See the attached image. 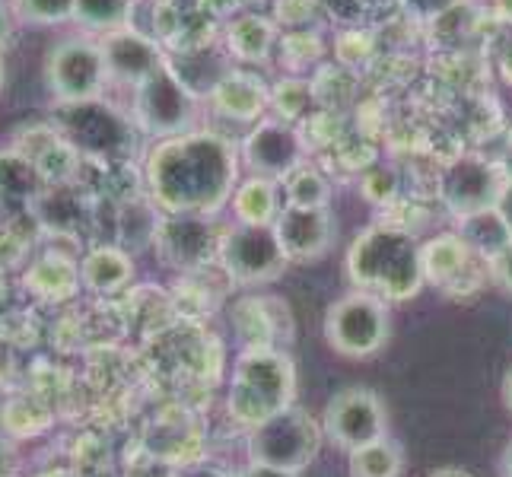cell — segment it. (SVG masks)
<instances>
[{
  "mask_svg": "<svg viewBox=\"0 0 512 477\" xmlns=\"http://www.w3.org/2000/svg\"><path fill=\"white\" fill-rule=\"evenodd\" d=\"M420 264H423V280L449 296H462L474 290V284H468L471 274L474 277L490 274V264L474 255L458 233H439L436 239L423 242Z\"/></svg>",
  "mask_w": 512,
  "mask_h": 477,
  "instance_id": "9a60e30c",
  "label": "cell"
},
{
  "mask_svg": "<svg viewBox=\"0 0 512 477\" xmlns=\"http://www.w3.org/2000/svg\"><path fill=\"white\" fill-rule=\"evenodd\" d=\"M280 51V64H284L293 77L303 74L306 67H315L325 55V42L315 29H296V32H284L277 42Z\"/></svg>",
  "mask_w": 512,
  "mask_h": 477,
  "instance_id": "f546056e",
  "label": "cell"
},
{
  "mask_svg": "<svg viewBox=\"0 0 512 477\" xmlns=\"http://www.w3.org/2000/svg\"><path fill=\"white\" fill-rule=\"evenodd\" d=\"M137 277V261L128 249L115 242H96L80 255V284L83 293L93 296H118L125 293Z\"/></svg>",
  "mask_w": 512,
  "mask_h": 477,
  "instance_id": "44dd1931",
  "label": "cell"
},
{
  "mask_svg": "<svg viewBox=\"0 0 512 477\" xmlns=\"http://www.w3.org/2000/svg\"><path fill=\"white\" fill-rule=\"evenodd\" d=\"M201 99L188 93V86L163 64L140 86L131 90L128 115L134 118L137 131L150 140H166L198 128Z\"/></svg>",
  "mask_w": 512,
  "mask_h": 477,
  "instance_id": "52a82bcc",
  "label": "cell"
},
{
  "mask_svg": "<svg viewBox=\"0 0 512 477\" xmlns=\"http://www.w3.org/2000/svg\"><path fill=\"white\" fill-rule=\"evenodd\" d=\"M242 159L233 140L194 128L166 140H153L144 153V191L160 214L217 217L229 207L242 182Z\"/></svg>",
  "mask_w": 512,
  "mask_h": 477,
  "instance_id": "6da1fadb",
  "label": "cell"
},
{
  "mask_svg": "<svg viewBox=\"0 0 512 477\" xmlns=\"http://www.w3.org/2000/svg\"><path fill=\"white\" fill-rule=\"evenodd\" d=\"M210 112L239 121V125H258L264 112L271 109V86L252 67H233L207 96Z\"/></svg>",
  "mask_w": 512,
  "mask_h": 477,
  "instance_id": "d6986e66",
  "label": "cell"
},
{
  "mask_svg": "<svg viewBox=\"0 0 512 477\" xmlns=\"http://www.w3.org/2000/svg\"><path fill=\"white\" fill-rule=\"evenodd\" d=\"M319 16H325L319 0H274V23L287 32L312 29Z\"/></svg>",
  "mask_w": 512,
  "mask_h": 477,
  "instance_id": "1f68e13d",
  "label": "cell"
},
{
  "mask_svg": "<svg viewBox=\"0 0 512 477\" xmlns=\"http://www.w3.org/2000/svg\"><path fill=\"white\" fill-rule=\"evenodd\" d=\"M99 42L105 51V64H109L112 86L134 90V86H140L150 74H156V70L166 64L163 45L134 26L99 35Z\"/></svg>",
  "mask_w": 512,
  "mask_h": 477,
  "instance_id": "2e32d148",
  "label": "cell"
},
{
  "mask_svg": "<svg viewBox=\"0 0 512 477\" xmlns=\"http://www.w3.org/2000/svg\"><path fill=\"white\" fill-rule=\"evenodd\" d=\"M500 474H503V477H512V443H509V446H506V452H503Z\"/></svg>",
  "mask_w": 512,
  "mask_h": 477,
  "instance_id": "c3c4849f",
  "label": "cell"
},
{
  "mask_svg": "<svg viewBox=\"0 0 512 477\" xmlns=\"http://www.w3.org/2000/svg\"><path fill=\"white\" fill-rule=\"evenodd\" d=\"M45 194V182L39 169L16 150L13 144L0 147V201L10 204H26V210Z\"/></svg>",
  "mask_w": 512,
  "mask_h": 477,
  "instance_id": "cb8c5ba5",
  "label": "cell"
},
{
  "mask_svg": "<svg viewBox=\"0 0 512 477\" xmlns=\"http://www.w3.org/2000/svg\"><path fill=\"white\" fill-rule=\"evenodd\" d=\"M497 70H500V77L512 86V35L503 39V45L497 51Z\"/></svg>",
  "mask_w": 512,
  "mask_h": 477,
  "instance_id": "74e56055",
  "label": "cell"
},
{
  "mask_svg": "<svg viewBox=\"0 0 512 477\" xmlns=\"http://www.w3.org/2000/svg\"><path fill=\"white\" fill-rule=\"evenodd\" d=\"M280 42V26L261 13H239L236 20L223 26V48L226 55L239 61L242 67H258L264 64Z\"/></svg>",
  "mask_w": 512,
  "mask_h": 477,
  "instance_id": "7402d4cb",
  "label": "cell"
},
{
  "mask_svg": "<svg viewBox=\"0 0 512 477\" xmlns=\"http://www.w3.org/2000/svg\"><path fill=\"white\" fill-rule=\"evenodd\" d=\"M223 226L214 217L198 214H163L156 229L153 252L179 274H198L220 258Z\"/></svg>",
  "mask_w": 512,
  "mask_h": 477,
  "instance_id": "8fae6325",
  "label": "cell"
},
{
  "mask_svg": "<svg viewBox=\"0 0 512 477\" xmlns=\"http://www.w3.org/2000/svg\"><path fill=\"white\" fill-rule=\"evenodd\" d=\"M497 214L503 217V223L509 226V233H512V182H506L503 191H500V198H497Z\"/></svg>",
  "mask_w": 512,
  "mask_h": 477,
  "instance_id": "60d3db41",
  "label": "cell"
},
{
  "mask_svg": "<svg viewBox=\"0 0 512 477\" xmlns=\"http://www.w3.org/2000/svg\"><path fill=\"white\" fill-rule=\"evenodd\" d=\"M392 315L382 299L353 290L325 312V341L334 353L350 360H369L388 344Z\"/></svg>",
  "mask_w": 512,
  "mask_h": 477,
  "instance_id": "ba28073f",
  "label": "cell"
},
{
  "mask_svg": "<svg viewBox=\"0 0 512 477\" xmlns=\"http://www.w3.org/2000/svg\"><path fill=\"white\" fill-rule=\"evenodd\" d=\"M325 430L306 408L280 411L249 430V462L271 465L280 471H306L322 449Z\"/></svg>",
  "mask_w": 512,
  "mask_h": 477,
  "instance_id": "8992f818",
  "label": "cell"
},
{
  "mask_svg": "<svg viewBox=\"0 0 512 477\" xmlns=\"http://www.w3.org/2000/svg\"><path fill=\"white\" fill-rule=\"evenodd\" d=\"M13 26H16V20L10 13V4H7V0H0V48H4V42L10 39Z\"/></svg>",
  "mask_w": 512,
  "mask_h": 477,
  "instance_id": "7bdbcfd3",
  "label": "cell"
},
{
  "mask_svg": "<svg viewBox=\"0 0 512 477\" xmlns=\"http://www.w3.org/2000/svg\"><path fill=\"white\" fill-rule=\"evenodd\" d=\"M503 401H506V408H509V414H512V366H509V373H506V379H503Z\"/></svg>",
  "mask_w": 512,
  "mask_h": 477,
  "instance_id": "7dc6e473",
  "label": "cell"
},
{
  "mask_svg": "<svg viewBox=\"0 0 512 477\" xmlns=\"http://www.w3.org/2000/svg\"><path fill=\"white\" fill-rule=\"evenodd\" d=\"M363 10H366V20H373V16H388L401 10V0H363Z\"/></svg>",
  "mask_w": 512,
  "mask_h": 477,
  "instance_id": "f35d334b",
  "label": "cell"
},
{
  "mask_svg": "<svg viewBox=\"0 0 512 477\" xmlns=\"http://www.w3.org/2000/svg\"><path fill=\"white\" fill-rule=\"evenodd\" d=\"M10 144L20 150L29 163L39 169L45 188H67L80 179L86 159L67 144V137L51 125V121H35V125L16 128Z\"/></svg>",
  "mask_w": 512,
  "mask_h": 477,
  "instance_id": "5bb4252c",
  "label": "cell"
},
{
  "mask_svg": "<svg viewBox=\"0 0 512 477\" xmlns=\"http://www.w3.org/2000/svg\"><path fill=\"white\" fill-rule=\"evenodd\" d=\"M274 229L287 261L299 264L325 258L338 239V226L328 207H284L274 220Z\"/></svg>",
  "mask_w": 512,
  "mask_h": 477,
  "instance_id": "e0dca14e",
  "label": "cell"
},
{
  "mask_svg": "<svg viewBox=\"0 0 512 477\" xmlns=\"http://www.w3.org/2000/svg\"><path fill=\"white\" fill-rule=\"evenodd\" d=\"M490 277H493V284H497L500 290L512 293V242L490 261Z\"/></svg>",
  "mask_w": 512,
  "mask_h": 477,
  "instance_id": "8d00e7d4",
  "label": "cell"
},
{
  "mask_svg": "<svg viewBox=\"0 0 512 477\" xmlns=\"http://www.w3.org/2000/svg\"><path fill=\"white\" fill-rule=\"evenodd\" d=\"M350 284L382 299V303H408L423 290L420 242L408 226L373 223L353 239L347 252Z\"/></svg>",
  "mask_w": 512,
  "mask_h": 477,
  "instance_id": "7a4b0ae2",
  "label": "cell"
},
{
  "mask_svg": "<svg viewBox=\"0 0 512 477\" xmlns=\"http://www.w3.org/2000/svg\"><path fill=\"white\" fill-rule=\"evenodd\" d=\"M233 325L242 350L271 347L284 350L293 341V318L280 296H245L233 306Z\"/></svg>",
  "mask_w": 512,
  "mask_h": 477,
  "instance_id": "ac0fdd59",
  "label": "cell"
},
{
  "mask_svg": "<svg viewBox=\"0 0 512 477\" xmlns=\"http://www.w3.org/2000/svg\"><path fill=\"white\" fill-rule=\"evenodd\" d=\"M322 430L328 443H334L350 455L388 436L385 404L373 388H363V385L341 388V392H334L331 401L325 404Z\"/></svg>",
  "mask_w": 512,
  "mask_h": 477,
  "instance_id": "30bf717a",
  "label": "cell"
},
{
  "mask_svg": "<svg viewBox=\"0 0 512 477\" xmlns=\"http://www.w3.org/2000/svg\"><path fill=\"white\" fill-rule=\"evenodd\" d=\"M306 140L296 125H287L280 118H261L258 125L249 128L242 137L239 159L252 175H264V179L284 182L293 169L306 163Z\"/></svg>",
  "mask_w": 512,
  "mask_h": 477,
  "instance_id": "4fadbf2b",
  "label": "cell"
},
{
  "mask_svg": "<svg viewBox=\"0 0 512 477\" xmlns=\"http://www.w3.org/2000/svg\"><path fill=\"white\" fill-rule=\"evenodd\" d=\"M493 16L503 26H512V0H493Z\"/></svg>",
  "mask_w": 512,
  "mask_h": 477,
  "instance_id": "f6af8a7d",
  "label": "cell"
},
{
  "mask_svg": "<svg viewBox=\"0 0 512 477\" xmlns=\"http://www.w3.org/2000/svg\"><path fill=\"white\" fill-rule=\"evenodd\" d=\"M13 20L32 29H67L74 26L77 0H7Z\"/></svg>",
  "mask_w": 512,
  "mask_h": 477,
  "instance_id": "83f0119b",
  "label": "cell"
},
{
  "mask_svg": "<svg viewBox=\"0 0 512 477\" xmlns=\"http://www.w3.org/2000/svg\"><path fill=\"white\" fill-rule=\"evenodd\" d=\"M404 471V452L395 439H376L347 458V474L350 477H401Z\"/></svg>",
  "mask_w": 512,
  "mask_h": 477,
  "instance_id": "4316f807",
  "label": "cell"
},
{
  "mask_svg": "<svg viewBox=\"0 0 512 477\" xmlns=\"http://www.w3.org/2000/svg\"><path fill=\"white\" fill-rule=\"evenodd\" d=\"M134 7H137V0H77L74 29L99 39V35L131 26Z\"/></svg>",
  "mask_w": 512,
  "mask_h": 477,
  "instance_id": "484cf974",
  "label": "cell"
},
{
  "mask_svg": "<svg viewBox=\"0 0 512 477\" xmlns=\"http://www.w3.org/2000/svg\"><path fill=\"white\" fill-rule=\"evenodd\" d=\"M458 236H462L468 249L487 264L512 242V233H509V226L503 223V217L497 214V207L465 217L462 223H458Z\"/></svg>",
  "mask_w": 512,
  "mask_h": 477,
  "instance_id": "d4e9b609",
  "label": "cell"
},
{
  "mask_svg": "<svg viewBox=\"0 0 512 477\" xmlns=\"http://www.w3.org/2000/svg\"><path fill=\"white\" fill-rule=\"evenodd\" d=\"M319 4H322V13L341 26H357L360 20H366L363 0H319Z\"/></svg>",
  "mask_w": 512,
  "mask_h": 477,
  "instance_id": "e575fe53",
  "label": "cell"
},
{
  "mask_svg": "<svg viewBox=\"0 0 512 477\" xmlns=\"http://www.w3.org/2000/svg\"><path fill=\"white\" fill-rule=\"evenodd\" d=\"M239 477H299V474L280 471V468H271V465H255V462H249V465L239 471Z\"/></svg>",
  "mask_w": 512,
  "mask_h": 477,
  "instance_id": "ab89813d",
  "label": "cell"
},
{
  "mask_svg": "<svg viewBox=\"0 0 512 477\" xmlns=\"http://www.w3.org/2000/svg\"><path fill=\"white\" fill-rule=\"evenodd\" d=\"M280 185H284V194H287L284 207H328V201H331L328 175L309 163L293 169Z\"/></svg>",
  "mask_w": 512,
  "mask_h": 477,
  "instance_id": "f1b7e54d",
  "label": "cell"
},
{
  "mask_svg": "<svg viewBox=\"0 0 512 477\" xmlns=\"http://www.w3.org/2000/svg\"><path fill=\"white\" fill-rule=\"evenodd\" d=\"M179 477H239V474H229L217 465H194V468L179 471Z\"/></svg>",
  "mask_w": 512,
  "mask_h": 477,
  "instance_id": "b9f144b4",
  "label": "cell"
},
{
  "mask_svg": "<svg viewBox=\"0 0 512 477\" xmlns=\"http://www.w3.org/2000/svg\"><path fill=\"white\" fill-rule=\"evenodd\" d=\"M506 185L500 163L484 156H458L439 175V201L446 204L452 217L465 220L471 214L497 207V198Z\"/></svg>",
  "mask_w": 512,
  "mask_h": 477,
  "instance_id": "7c38bea8",
  "label": "cell"
},
{
  "mask_svg": "<svg viewBox=\"0 0 512 477\" xmlns=\"http://www.w3.org/2000/svg\"><path fill=\"white\" fill-rule=\"evenodd\" d=\"M296 398V366L287 350L252 347L242 350L233 363L226 408L239 427L252 430L261 420L293 408Z\"/></svg>",
  "mask_w": 512,
  "mask_h": 477,
  "instance_id": "277c9868",
  "label": "cell"
},
{
  "mask_svg": "<svg viewBox=\"0 0 512 477\" xmlns=\"http://www.w3.org/2000/svg\"><path fill=\"white\" fill-rule=\"evenodd\" d=\"M48 121L67 137V144L86 163H102V166L131 163L137 156L140 140H144L128 109L115 105L109 96L51 105Z\"/></svg>",
  "mask_w": 512,
  "mask_h": 477,
  "instance_id": "3957f363",
  "label": "cell"
},
{
  "mask_svg": "<svg viewBox=\"0 0 512 477\" xmlns=\"http://www.w3.org/2000/svg\"><path fill=\"white\" fill-rule=\"evenodd\" d=\"M458 4H462V0H401V10L408 13L411 20L430 23V20H443Z\"/></svg>",
  "mask_w": 512,
  "mask_h": 477,
  "instance_id": "836d02e7",
  "label": "cell"
},
{
  "mask_svg": "<svg viewBox=\"0 0 512 477\" xmlns=\"http://www.w3.org/2000/svg\"><path fill=\"white\" fill-rule=\"evenodd\" d=\"M42 83L55 105L102 99L112 86L102 42L80 29L51 39L42 55Z\"/></svg>",
  "mask_w": 512,
  "mask_h": 477,
  "instance_id": "5b68a950",
  "label": "cell"
},
{
  "mask_svg": "<svg viewBox=\"0 0 512 477\" xmlns=\"http://www.w3.org/2000/svg\"><path fill=\"white\" fill-rule=\"evenodd\" d=\"M7 86V61H4V48H0V93H4Z\"/></svg>",
  "mask_w": 512,
  "mask_h": 477,
  "instance_id": "681fc988",
  "label": "cell"
},
{
  "mask_svg": "<svg viewBox=\"0 0 512 477\" xmlns=\"http://www.w3.org/2000/svg\"><path fill=\"white\" fill-rule=\"evenodd\" d=\"M427 477H471V474L465 468H439V471H433Z\"/></svg>",
  "mask_w": 512,
  "mask_h": 477,
  "instance_id": "bcb514c9",
  "label": "cell"
},
{
  "mask_svg": "<svg viewBox=\"0 0 512 477\" xmlns=\"http://www.w3.org/2000/svg\"><path fill=\"white\" fill-rule=\"evenodd\" d=\"M233 217L236 223H249V226H274V220L280 217V182L264 179V175H249L242 179L233 191Z\"/></svg>",
  "mask_w": 512,
  "mask_h": 477,
  "instance_id": "603a6c76",
  "label": "cell"
},
{
  "mask_svg": "<svg viewBox=\"0 0 512 477\" xmlns=\"http://www.w3.org/2000/svg\"><path fill=\"white\" fill-rule=\"evenodd\" d=\"M23 287L35 299H42V303H67V299L83 293L80 255L64 252V249H42L26 264Z\"/></svg>",
  "mask_w": 512,
  "mask_h": 477,
  "instance_id": "ffe728a7",
  "label": "cell"
},
{
  "mask_svg": "<svg viewBox=\"0 0 512 477\" xmlns=\"http://www.w3.org/2000/svg\"><path fill=\"white\" fill-rule=\"evenodd\" d=\"M4 226H7V204L0 201V233H4Z\"/></svg>",
  "mask_w": 512,
  "mask_h": 477,
  "instance_id": "f907efd6",
  "label": "cell"
},
{
  "mask_svg": "<svg viewBox=\"0 0 512 477\" xmlns=\"http://www.w3.org/2000/svg\"><path fill=\"white\" fill-rule=\"evenodd\" d=\"M245 4L249 0H198V13L207 16L210 23H229L236 20L239 13H245Z\"/></svg>",
  "mask_w": 512,
  "mask_h": 477,
  "instance_id": "d590c367",
  "label": "cell"
},
{
  "mask_svg": "<svg viewBox=\"0 0 512 477\" xmlns=\"http://www.w3.org/2000/svg\"><path fill=\"white\" fill-rule=\"evenodd\" d=\"M500 169H503V175H506V182H512V131L506 134V144H503V153H500Z\"/></svg>",
  "mask_w": 512,
  "mask_h": 477,
  "instance_id": "ee69618b",
  "label": "cell"
},
{
  "mask_svg": "<svg viewBox=\"0 0 512 477\" xmlns=\"http://www.w3.org/2000/svg\"><path fill=\"white\" fill-rule=\"evenodd\" d=\"M315 102V93H312V83L303 80V77H280L274 86H271V112L274 118L287 121V125H293V121L306 118V112L312 109Z\"/></svg>",
  "mask_w": 512,
  "mask_h": 477,
  "instance_id": "4dcf8cb0",
  "label": "cell"
},
{
  "mask_svg": "<svg viewBox=\"0 0 512 477\" xmlns=\"http://www.w3.org/2000/svg\"><path fill=\"white\" fill-rule=\"evenodd\" d=\"M217 264L233 284H268L287 271V255L280 249L274 226H249L233 223L223 226L220 239V258Z\"/></svg>",
  "mask_w": 512,
  "mask_h": 477,
  "instance_id": "9c48e42d",
  "label": "cell"
},
{
  "mask_svg": "<svg viewBox=\"0 0 512 477\" xmlns=\"http://www.w3.org/2000/svg\"><path fill=\"white\" fill-rule=\"evenodd\" d=\"M363 194H366V201H373V204H385V201H392L395 198V191H398V175L392 169H369L363 175V182H360Z\"/></svg>",
  "mask_w": 512,
  "mask_h": 477,
  "instance_id": "d6a6232c",
  "label": "cell"
}]
</instances>
